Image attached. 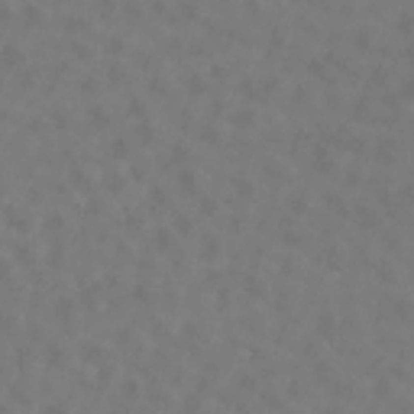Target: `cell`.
Listing matches in <instances>:
<instances>
[{
	"label": "cell",
	"mask_w": 414,
	"mask_h": 414,
	"mask_svg": "<svg viewBox=\"0 0 414 414\" xmlns=\"http://www.w3.org/2000/svg\"><path fill=\"white\" fill-rule=\"evenodd\" d=\"M230 123H233L236 130H249V126L256 123V113H252V110H233V113H230Z\"/></svg>",
	"instance_id": "5"
},
{
	"label": "cell",
	"mask_w": 414,
	"mask_h": 414,
	"mask_svg": "<svg viewBox=\"0 0 414 414\" xmlns=\"http://www.w3.org/2000/svg\"><path fill=\"white\" fill-rule=\"evenodd\" d=\"M327 204H333V211H346V204L340 194H327Z\"/></svg>",
	"instance_id": "22"
},
{
	"label": "cell",
	"mask_w": 414,
	"mask_h": 414,
	"mask_svg": "<svg viewBox=\"0 0 414 414\" xmlns=\"http://www.w3.org/2000/svg\"><path fill=\"white\" fill-rule=\"evenodd\" d=\"M130 104H133V107H130V110H133V117H142V101H130Z\"/></svg>",
	"instance_id": "30"
},
{
	"label": "cell",
	"mask_w": 414,
	"mask_h": 414,
	"mask_svg": "<svg viewBox=\"0 0 414 414\" xmlns=\"http://www.w3.org/2000/svg\"><path fill=\"white\" fill-rule=\"evenodd\" d=\"M317 333L324 336V340H330V336H336V321H333V314L330 311H324V314H317Z\"/></svg>",
	"instance_id": "4"
},
{
	"label": "cell",
	"mask_w": 414,
	"mask_h": 414,
	"mask_svg": "<svg viewBox=\"0 0 414 414\" xmlns=\"http://www.w3.org/2000/svg\"><path fill=\"white\" fill-rule=\"evenodd\" d=\"M246 291H249V295H262V285H259L256 278H246Z\"/></svg>",
	"instance_id": "25"
},
{
	"label": "cell",
	"mask_w": 414,
	"mask_h": 414,
	"mask_svg": "<svg viewBox=\"0 0 414 414\" xmlns=\"http://www.w3.org/2000/svg\"><path fill=\"white\" fill-rule=\"evenodd\" d=\"M233 191L240 197H252V185H249V178H233Z\"/></svg>",
	"instance_id": "11"
},
{
	"label": "cell",
	"mask_w": 414,
	"mask_h": 414,
	"mask_svg": "<svg viewBox=\"0 0 414 414\" xmlns=\"http://www.w3.org/2000/svg\"><path fill=\"white\" fill-rule=\"evenodd\" d=\"M307 71H314V75H324V65H321V62H311V65H307Z\"/></svg>",
	"instance_id": "33"
},
{
	"label": "cell",
	"mask_w": 414,
	"mask_h": 414,
	"mask_svg": "<svg viewBox=\"0 0 414 414\" xmlns=\"http://www.w3.org/2000/svg\"><path fill=\"white\" fill-rule=\"evenodd\" d=\"M91 123L94 126H107V113L101 107H91Z\"/></svg>",
	"instance_id": "13"
},
{
	"label": "cell",
	"mask_w": 414,
	"mask_h": 414,
	"mask_svg": "<svg viewBox=\"0 0 414 414\" xmlns=\"http://www.w3.org/2000/svg\"><path fill=\"white\" fill-rule=\"evenodd\" d=\"M123 49H126V42L120 39V36H110V39H107V52H110V55H120Z\"/></svg>",
	"instance_id": "12"
},
{
	"label": "cell",
	"mask_w": 414,
	"mask_h": 414,
	"mask_svg": "<svg viewBox=\"0 0 414 414\" xmlns=\"http://www.w3.org/2000/svg\"><path fill=\"white\" fill-rule=\"evenodd\" d=\"M75 55H81V58H91V52H87V46H75Z\"/></svg>",
	"instance_id": "35"
},
{
	"label": "cell",
	"mask_w": 414,
	"mask_h": 414,
	"mask_svg": "<svg viewBox=\"0 0 414 414\" xmlns=\"http://www.w3.org/2000/svg\"><path fill=\"white\" fill-rule=\"evenodd\" d=\"M201 139H204V142H217L220 136L214 133V126H201Z\"/></svg>",
	"instance_id": "20"
},
{
	"label": "cell",
	"mask_w": 414,
	"mask_h": 414,
	"mask_svg": "<svg viewBox=\"0 0 414 414\" xmlns=\"http://www.w3.org/2000/svg\"><path fill=\"white\" fill-rule=\"evenodd\" d=\"M353 46H356V49H366L369 46V32H356V36H353Z\"/></svg>",
	"instance_id": "21"
},
{
	"label": "cell",
	"mask_w": 414,
	"mask_h": 414,
	"mask_svg": "<svg viewBox=\"0 0 414 414\" xmlns=\"http://www.w3.org/2000/svg\"><path fill=\"white\" fill-rule=\"evenodd\" d=\"M46 227L49 230H62V217L55 214V217H46Z\"/></svg>",
	"instance_id": "26"
},
{
	"label": "cell",
	"mask_w": 414,
	"mask_h": 414,
	"mask_svg": "<svg viewBox=\"0 0 414 414\" xmlns=\"http://www.w3.org/2000/svg\"><path fill=\"white\" fill-rule=\"evenodd\" d=\"M7 23H10V10H7V7H0V29H3Z\"/></svg>",
	"instance_id": "28"
},
{
	"label": "cell",
	"mask_w": 414,
	"mask_h": 414,
	"mask_svg": "<svg viewBox=\"0 0 414 414\" xmlns=\"http://www.w3.org/2000/svg\"><path fill=\"white\" fill-rule=\"evenodd\" d=\"M0 191H3V181H0Z\"/></svg>",
	"instance_id": "36"
},
{
	"label": "cell",
	"mask_w": 414,
	"mask_h": 414,
	"mask_svg": "<svg viewBox=\"0 0 414 414\" xmlns=\"http://www.w3.org/2000/svg\"><path fill=\"white\" fill-rule=\"evenodd\" d=\"M175 230H178V233H188V230H191V217H175Z\"/></svg>",
	"instance_id": "19"
},
{
	"label": "cell",
	"mask_w": 414,
	"mask_h": 414,
	"mask_svg": "<svg viewBox=\"0 0 414 414\" xmlns=\"http://www.w3.org/2000/svg\"><path fill=\"white\" fill-rule=\"evenodd\" d=\"M217 256H220V236L217 233H207L201 240V259H204V262H214Z\"/></svg>",
	"instance_id": "1"
},
{
	"label": "cell",
	"mask_w": 414,
	"mask_h": 414,
	"mask_svg": "<svg viewBox=\"0 0 414 414\" xmlns=\"http://www.w3.org/2000/svg\"><path fill=\"white\" fill-rule=\"evenodd\" d=\"M62 359H65V356H62V350H58V346H55V350H49V362H52L55 369H62V366H65Z\"/></svg>",
	"instance_id": "16"
},
{
	"label": "cell",
	"mask_w": 414,
	"mask_h": 414,
	"mask_svg": "<svg viewBox=\"0 0 414 414\" xmlns=\"http://www.w3.org/2000/svg\"><path fill=\"white\" fill-rule=\"evenodd\" d=\"M353 217H356V223H359V227H366V230H375V227H379V214H375L372 207H366V204H356V214H353Z\"/></svg>",
	"instance_id": "3"
},
{
	"label": "cell",
	"mask_w": 414,
	"mask_h": 414,
	"mask_svg": "<svg viewBox=\"0 0 414 414\" xmlns=\"http://www.w3.org/2000/svg\"><path fill=\"white\" fill-rule=\"evenodd\" d=\"M84 356H87V359H97V356H101V350H97V346H91V343H87V346H84Z\"/></svg>",
	"instance_id": "27"
},
{
	"label": "cell",
	"mask_w": 414,
	"mask_h": 414,
	"mask_svg": "<svg viewBox=\"0 0 414 414\" xmlns=\"http://www.w3.org/2000/svg\"><path fill=\"white\" fill-rule=\"evenodd\" d=\"M314 3H324V0H314Z\"/></svg>",
	"instance_id": "37"
},
{
	"label": "cell",
	"mask_w": 414,
	"mask_h": 414,
	"mask_svg": "<svg viewBox=\"0 0 414 414\" xmlns=\"http://www.w3.org/2000/svg\"><path fill=\"white\" fill-rule=\"evenodd\" d=\"M152 243H156L159 252H168V249H172V243H175V233H172V230H165V227H159L156 236H152Z\"/></svg>",
	"instance_id": "7"
},
{
	"label": "cell",
	"mask_w": 414,
	"mask_h": 414,
	"mask_svg": "<svg viewBox=\"0 0 414 414\" xmlns=\"http://www.w3.org/2000/svg\"><path fill=\"white\" fill-rule=\"evenodd\" d=\"M201 211H204V214H214V211H217V204H214V201H204Z\"/></svg>",
	"instance_id": "32"
},
{
	"label": "cell",
	"mask_w": 414,
	"mask_h": 414,
	"mask_svg": "<svg viewBox=\"0 0 414 414\" xmlns=\"http://www.w3.org/2000/svg\"><path fill=\"white\" fill-rule=\"evenodd\" d=\"M104 185H107V191H120V188H123V178H120V175H107Z\"/></svg>",
	"instance_id": "15"
},
{
	"label": "cell",
	"mask_w": 414,
	"mask_h": 414,
	"mask_svg": "<svg viewBox=\"0 0 414 414\" xmlns=\"http://www.w3.org/2000/svg\"><path fill=\"white\" fill-rule=\"evenodd\" d=\"M375 156H379V162H391V159H395V142H391V139H379Z\"/></svg>",
	"instance_id": "9"
},
{
	"label": "cell",
	"mask_w": 414,
	"mask_h": 414,
	"mask_svg": "<svg viewBox=\"0 0 414 414\" xmlns=\"http://www.w3.org/2000/svg\"><path fill=\"white\" fill-rule=\"evenodd\" d=\"M0 278H3V281L10 278V266H7V262H3V259H0Z\"/></svg>",
	"instance_id": "31"
},
{
	"label": "cell",
	"mask_w": 414,
	"mask_h": 414,
	"mask_svg": "<svg viewBox=\"0 0 414 414\" xmlns=\"http://www.w3.org/2000/svg\"><path fill=\"white\" fill-rule=\"evenodd\" d=\"M314 168H317V172H324V175H330L333 172V159H330V149H317V152H314Z\"/></svg>",
	"instance_id": "6"
},
{
	"label": "cell",
	"mask_w": 414,
	"mask_h": 414,
	"mask_svg": "<svg viewBox=\"0 0 414 414\" xmlns=\"http://www.w3.org/2000/svg\"><path fill=\"white\" fill-rule=\"evenodd\" d=\"M178 185H181V191H185V194H194V191H197V178H194V172H191V168L178 172Z\"/></svg>",
	"instance_id": "8"
},
{
	"label": "cell",
	"mask_w": 414,
	"mask_h": 414,
	"mask_svg": "<svg viewBox=\"0 0 414 414\" xmlns=\"http://www.w3.org/2000/svg\"><path fill=\"white\" fill-rule=\"evenodd\" d=\"M71 301H58V317H62V321H68V314H71Z\"/></svg>",
	"instance_id": "23"
},
{
	"label": "cell",
	"mask_w": 414,
	"mask_h": 414,
	"mask_svg": "<svg viewBox=\"0 0 414 414\" xmlns=\"http://www.w3.org/2000/svg\"><path fill=\"white\" fill-rule=\"evenodd\" d=\"M136 395H139V385H136L133 379H126L123 382V398H136Z\"/></svg>",
	"instance_id": "14"
},
{
	"label": "cell",
	"mask_w": 414,
	"mask_h": 414,
	"mask_svg": "<svg viewBox=\"0 0 414 414\" xmlns=\"http://www.w3.org/2000/svg\"><path fill=\"white\" fill-rule=\"evenodd\" d=\"M288 207H291L295 214H304V207H307V204H304V197H301V194H295V197L288 201Z\"/></svg>",
	"instance_id": "18"
},
{
	"label": "cell",
	"mask_w": 414,
	"mask_h": 414,
	"mask_svg": "<svg viewBox=\"0 0 414 414\" xmlns=\"http://www.w3.org/2000/svg\"><path fill=\"white\" fill-rule=\"evenodd\" d=\"M23 58H26V55L20 52V46H13V42H7L3 52H0V65H3V68H16V65H23Z\"/></svg>",
	"instance_id": "2"
},
{
	"label": "cell",
	"mask_w": 414,
	"mask_h": 414,
	"mask_svg": "<svg viewBox=\"0 0 414 414\" xmlns=\"http://www.w3.org/2000/svg\"><path fill=\"white\" fill-rule=\"evenodd\" d=\"M139 139H142V142H149V139H152V133H149V126H139Z\"/></svg>",
	"instance_id": "34"
},
{
	"label": "cell",
	"mask_w": 414,
	"mask_h": 414,
	"mask_svg": "<svg viewBox=\"0 0 414 414\" xmlns=\"http://www.w3.org/2000/svg\"><path fill=\"white\" fill-rule=\"evenodd\" d=\"M23 20H26V23H39V20H42V13H39L36 7H26V10H23Z\"/></svg>",
	"instance_id": "17"
},
{
	"label": "cell",
	"mask_w": 414,
	"mask_h": 414,
	"mask_svg": "<svg viewBox=\"0 0 414 414\" xmlns=\"http://www.w3.org/2000/svg\"><path fill=\"white\" fill-rule=\"evenodd\" d=\"M110 149H113V156H117V159L126 156V142L123 139H113V146H110Z\"/></svg>",
	"instance_id": "24"
},
{
	"label": "cell",
	"mask_w": 414,
	"mask_h": 414,
	"mask_svg": "<svg viewBox=\"0 0 414 414\" xmlns=\"http://www.w3.org/2000/svg\"><path fill=\"white\" fill-rule=\"evenodd\" d=\"M97 10H101V13H110V10H113V0H101V3H97Z\"/></svg>",
	"instance_id": "29"
},
{
	"label": "cell",
	"mask_w": 414,
	"mask_h": 414,
	"mask_svg": "<svg viewBox=\"0 0 414 414\" xmlns=\"http://www.w3.org/2000/svg\"><path fill=\"white\" fill-rule=\"evenodd\" d=\"M185 87H188V94H194V97H201V94L207 91V78H204V75H191Z\"/></svg>",
	"instance_id": "10"
}]
</instances>
